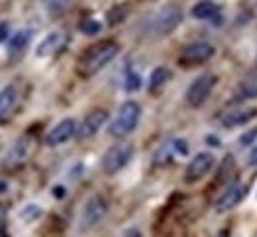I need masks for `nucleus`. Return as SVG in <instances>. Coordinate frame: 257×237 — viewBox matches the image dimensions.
<instances>
[{"mask_svg":"<svg viewBox=\"0 0 257 237\" xmlns=\"http://www.w3.org/2000/svg\"><path fill=\"white\" fill-rule=\"evenodd\" d=\"M119 54V43L113 40H105L101 43L91 45V50H87L79 64H77V73L81 77H93L95 73H99L107 64H111V60Z\"/></svg>","mask_w":257,"mask_h":237,"instance_id":"1","label":"nucleus"},{"mask_svg":"<svg viewBox=\"0 0 257 237\" xmlns=\"http://www.w3.org/2000/svg\"><path fill=\"white\" fill-rule=\"evenodd\" d=\"M140 113H142V111H140V105H139L137 101H125V103L119 107L115 119H113L111 125H109L111 136H115V138H125V136H129V134L139 127Z\"/></svg>","mask_w":257,"mask_h":237,"instance_id":"2","label":"nucleus"},{"mask_svg":"<svg viewBox=\"0 0 257 237\" xmlns=\"http://www.w3.org/2000/svg\"><path fill=\"white\" fill-rule=\"evenodd\" d=\"M133 156H135V147L131 145V142L121 140V142H117V145H113L111 149H107V152L103 154L101 170L107 176H115L117 172H121L131 162Z\"/></svg>","mask_w":257,"mask_h":237,"instance_id":"3","label":"nucleus"},{"mask_svg":"<svg viewBox=\"0 0 257 237\" xmlns=\"http://www.w3.org/2000/svg\"><path fill=\"white\" fill-rule=\"evenodd\" d=\"M109 212V206H107V200L95 194L91 198H87V202L83 204L81 208V214H79V229L81 231H89L93 229L95 225H99L103 219H105Z\"/></svg>","mask_w":257,"mask_h":237,"instance_id":"4","label":"nucleus"},{"mask_svg":"<svg viewBox=\"0 0 257 237\" xmlns=\"http://www.w3.org/2000/svg\"><path fill=\"white\" fill-rule=\"evenodd\" d=\"M180 22H182V10L178 6H174V4H168V6L161 8L157 14L152 16V20H150V32L154 36L163 38V36L172 34L178 28Z\"/></svg>","mask_w":257,"mask_h":237,"instance_id":"5","label":"nucleus"},{"mask_svg":"<svg viewBox=\"0 0 257 237\" xmlns=\"http://www.w3.org/2000/svg\"><path fill=\"white\" fill-rule=\"evenodd\" d=\"M216 54V47L210 42H192L184 45V50L178 56V64L182 67H194L204 62H208Z\"/></svg>","mask_w":257,"mask_h":237,"instance_id":"6","label":"nucleus"},{"mask_svg":"<svg viewBox=\"0 0 257 237\" xmlns=\"http://www.w3.org/2000/svg\"><path fill=\"white\" fill-rule=\"evenodd\" d=\"M214 85H216V75H212V73H204V75L196 77L190 83V87L186 89V103L194 109L202 107L206 101H208Z\"/></svg>","mask_w":257,"mask_h":237,"instance_id":"7","label":"nucleus"},{"mask_svg":"<svg viewBox=\"0 0 257 237\" xmlns=\"http://www.w3.org/2000/svg\"><path fill=\"white\" fill-rule=\"evenodd\" d=\"M216 164V158L212 152H198L186 166L184 172V182L186 184H194L198 180H202L206 174H208Z\"/></svg>","mask_w":257,"mask_h":237,"instance_id":"8","label":"nucleus"},{"mask_svg":"<svg viewBox=\"0 0 257 237\" xmlns=\"http://www.w3.org/2000/svg\"><path fill=\"white\" fill-rule=\"evenodd\" d=\"M107 111H103V109H95L91 111L89 115H85V119L81 121V125H77V140H87V138H93L103 127L107 125Z\"/></svg>","mask_w":257,"mask_h":237,"instance_id":"9","label":"nucleus"},{"mask_svg":"<svg viewBox=\"0 0 257 237\" xmlns=\"http://www.w3.org/2000/svg\"><path fill=\"white\" fill-rule=\"evenodd\" d=\"M77 132V123L75 119L68 117V119H62L54 129H51L47 134H46V145L47 147H62L66 142H70Z\"/></svg>","mask_w":257,"mask_h":237,"instance_id":"10","label":"nucleus"},{"mask_svg":"<svg viewBox=\"0 0 257 237\" xmlns=\"http://www.w3.org/2000/svg\"><path fill=\"white\" fill-rule=\"evenodd\" d=\"M32 151H34V140H32L30 136L18 138L14 145L10 147L8 154L4 156V166H8V168H18V166L26 164L28 158L32 156Z\"/></svg>","mask_w":257,"mask_h":237,"instance_id":"11","label":"nucleus"},{"mask_svg":"<svg viewBox=\"0 0 257 237\" xmlns=\"http://www.w3.org/2000/svg\"><path fill=\"white\" fill-rule=\"evenodd\" d=\"M68 43V34L62 32V30H56V32H49L36 47V56L38 58H49L58 52H62Z\"/></svg>","mask_w":257,"mask_h":237,"instance_id":"12","label":"nucleus"},{"mask_svg":"<svg viewBox=\"0 0 257 237\" xmlns=\"http://www.w3.org/2000/svg\"><path fill=\"white\" fill-rule=\"evenodd\" d=\"M241 198H243V186L239 182H234V184H230L222 192V196L218 198V202H216L214 208H216L218 214H226V212L234 210L241 202Z\"/></svg>","mask_w":257,"mask_h":237,"instance_id":"13","label":"nucleus"},{"mask_svg":"<svg viewBox=\"0 0 257 237\" xmlns=\"http://www.w3.org/2000/svg\"><path fill=\"white\" fill-rule=\"evenodd\" d=\"M257 117V109L253 107H241V109H230L224 113L222 117V125L226 129H234V127H241L247 125L249 121H253Z\"/></svg>","mask_w":257,"mask_h":237,"instance_id":"14","label":"nucleus"},{"mask_svg":"<svg viewBox=\"0 0 257 237\" xmlns=\"http://www.w3.org/2000/svg\"><path fill=\"white\" fill-rule=\"evenodd\" d=\"M220 16V6L212 0H200L192 6V18L196 20H214Z\"/></svg>","mask_w":257,"mask_h":237,"instance_id":"15","label":"nucleus"},{"mask_svg":"<svg viewBox=\"0 0 257 237\" xmlns=\"http://www.w3.org/2000/svg\"><path fill=\"white\" fill-rule=\"evenodd\" d=\"M16 101H18V91L14 85H6L2 91H0V121L14 109Z\"/></svg>","mask_w":257,"mask_h":237,"instance_id":"16","label":"nucleus"},{"mask_svg":"<svg viewBox=\"0 0 257 237\" xmlns=\"http://www.w3.org/2000/svg\"><path fill=\"white\" fill-rule=\"evenodd\" d=\"M170 77H172V71L168 69V67H154L152 71H150V77H148V91L150 93H157L159 89H163L168 81H170Z\"/></svg>","mask_w":257,"mask_h":237,"instance_id":"17","label":"nucleus"},{"mask_svg":"<svg viewBox=\"0 0 257 237\" xmlns=\"http://www.w3.org/2000/svg\"><path fill=\"white\" fill-rule=\"evenodd\" d=\"M30 40H32V30H20V32H16L12 36V40H10V43H8V54L10 56L22 54L28 47Z\"/></svg>","mask_w":257,"mask_h":237,"instance_id":"18","label":"nucleus"},{"mask_svg":"<svg viewBox=\"0 0 257 237\" xmlns=\"http://www.w3.org/2000/svg\"><path fill=\"white\" fill-rule=\"evenodd\" d=\"M129 12H131V8H129L127 4H119V6L111 8V10L107 12V24H109V26H117V24L125 22L127 16H129Z\"/></svg>","mask_w":257,"mask_h":237,"instance_id":"19","label":"nucleus"},{"mask_svg":"<svg viewBox=\"0 0 257 237\" xmlns=\"http://www.w3.org/2000/svg\"><path fill=\"white\" fill-rule=\"evenodd\" d=\"M101 22H97V20H93V18H87V20H83L81 24H79V30H81V34H85V36H97L99 32H101Z\"/></svg>","mask_w":257,"mask_h":237,"instance_id":"20","label":"nucleus"},{"mask_svg":"<svg viewBox=\"0 0 257 237\" xmlns=\"http://www.w3.org/2000/svg\"><path fill=\"white\" fill-rule=\"evenodd\" d=\"M40 214H42V210H40V208H36L34 204H28V206L20 212L22 219H26V221H32V219H34V217H38Z\"/></svg>","mask_w":257,"mask_h":237,"instance_id":"21","label":"nucleus"},{"mask_svg":"<svg viewBox=\"0 0 257 237\" xmlns=\"http://www.w3.org/2000/svg\"><path fill=\"white\" fill-rule=\"evenodd\" d=\"M140 87V77L137 75V73H129V77H127V81H125V89L129 91V93H133V91H137Z\"/></svg>","mask_w":257,"mask_h":237,"instance_id":"22","label":"nucleus"},{"mask_svg":"<svg viewBox=\"0 0 257 237\" xmlns=\"http://www.w3.org/2000/svg\"><path fill=\"white\" fill-rule=\"evenodd\" d=\"M8 36H10V26H8V22H0V43L6 42Z\"/></svg>","mask_w":257,"mask_h":237,"instance_id":"23","label":"nucleus"},{"mask_svg":"<svg viewBox=\"0 0 257 237\" xmlns=\"http://www.w3.org/2000/svg\"><path fill=\"white\" fill-rule=\"evenodd\" d=\"M4 229H6V212L0 208V237H4L6 233H4Z\"/></svg>","mask_w":257,"mask_h":237,"instance_id":"24","label":"nucleus"},{"mask_svg":"<svg viewBox=\"0 0 257 237\" xmlns=\"http://www.w3.org/2000/svg\"><path fill=\"white\" fill-rule=\"evenodd\" d=\"M174 147L180 154H186L188 152V145H186V140H174Z\"/></svg>","mask_w":257,"mask_h":237,"instance_id":"25","label":"nucleus"},{"mask_svg":"<svg viewBox=\"0 0 257 237\" xmlns=\"http://www.w3.org/2000/svg\"><path fill=\"white\" fill-rule=\"evenodd\" d=\"M123 237H142V233H140V229L131 227V229H127V231H125V235H123Z\"/></svg>","mask_w":257,"mask_h":237,"instance_id":"26","label":"nucleus"},{"mask_svg":"<svg viewBox=\"0 0 257 237\" xmlns=\"http://www.w3.org/2000/svg\"><path fill=\"white\" fill-rule=\"evenodd\" d=\"M253 136H257V130H253L251 134H245V136H241V147H247V145H251L249 140H251Z\"/></svg>","mask_w":257,"mask_h":237,"instance_id":"27","label":"nucleus"},{"mask_svg":"<svg viewBox=\"0 0 257 237\" xmlns=\"http://www.w3.org/2000/svg\"><path fill=\"white\" fill-rule=\"evenodd\" d=\"M51 194H54L56 198H64V196H66V190H64L62 186H56L54 190H51Z\"/></svg>","mask_w":257,"mask_h":237,"instance_id":"28","label":"nucleus"},{"mask_svg":"<svg viewBox=\"0 0 257 237\" xmlns=\"http://www.w3.org/2000/svg\"><path fill=\"white\" fill-rule=\"evenodd\" d=\"M4 192H8V184L4 180H0V194H4Z\"/></svg>","mask_w":257,"mask_h":237,"instance_id":"29","label":"nucleus"}]
</instances>
